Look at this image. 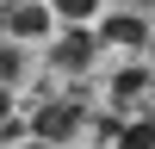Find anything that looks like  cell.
Here are the masks:
<instances>
[{
    "instance_id": "cell-1",
    "label": "cell",
    "mask_w": 155,
    "mask_h": 149,
    "mask_svg": "<svg viewBox=\"0 0 155 149\" xmlns=\"http://www.w3.org/2000/svg\"><path fill=\"white\" fill-rule=\"evenodd\" d=\"M56 6H62V12H87L93 0H56Z\"/></svg>"
}]
</instances>
